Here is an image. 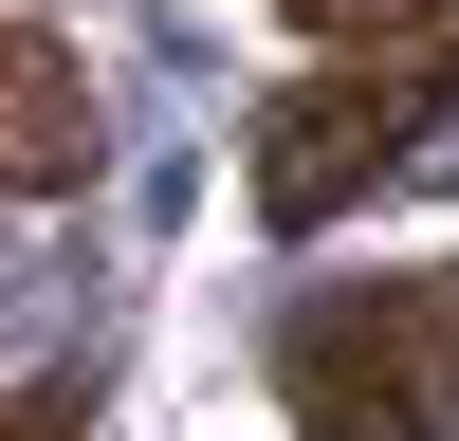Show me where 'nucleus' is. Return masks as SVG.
Instances as JSON below:
<instances>
[{"label":"nucleus","instance_id":"obj_1","mask_svg":"<svg viewBox=\"0 0 459 441\" xmlns=\"http://www.w3.org/2000/svg\"><path fill=\"white\" fill-rule=\"evenodd\" d=\"M276 404L313 441H459V276H331L276 331Z\"/></svg>","mask_w":459,"mask_h":441},{"label":"nucleus","instance_id":"obj_2","mask_svg":"<svg viewBox=\"0 0 459 441\" xmlns=\"http://www.w3.org/2000/svg\"><path fill=\"white\" fill-rule=\"evenodd\" d=\"M459 129V37H386V56H313L276 110H257V220H294L313 239L331 203H368V184H404L423 147Z\"/></svg>","mask_w":459,"mask_h":441},{"label":"nucleus","instance_id":"obj_3","mask_svg":"<svg viewBox=\"0 0 459 441\" xmlns=\"http://www.w3.org/2000/svg\"><path fill=\"white\" fill-rule=\"evenodd\" d=\"M0 184L19 203H74L92 184V92H74V56L37 19H0Z\"/></svg>","mask_w":459,"mask_h":441},{"label":"nucleus","instance_id":"obj_4","mask_svg":"<svg viewBox=\"0 0 459 441\" xmlns=\"http://www.w3.org/2000/svg\"><path fill=\"white\" fill-rule=\"evenodd\" d=\"M331 56H386V37H459V0H294Z\"/></svg>","mask_w":459,"mask_h":441},{"label":"nucleus","instance_id":"obj_5","mask_svg":"<svg viewBox=\"0 0 459 441\" xmlns=\"http://www.w3.org/2000/svg\"><path fill=\"white\" fill-rule=\"evenodd\" d=\"M0 441H74V386H37V404H0Z\"/></svg>","mask_w":459,"mask_h":441}]
</instances>
